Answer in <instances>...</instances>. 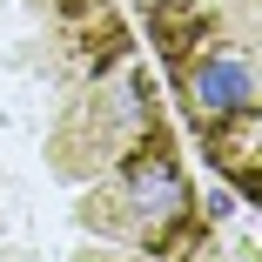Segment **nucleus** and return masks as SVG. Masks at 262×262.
I'll use <instances>...</instances> for the list:
<instances>
[{"instance_id": "nucleus-1", "label": "nucleus", "mask_w": 262, "mask_h": 262, "mask_svg": "<svg viewBox=\"0 0 262 262\" xmlns=\"http://www.w3.org/2000/svg\"><path fill=\"white\" fill-rule=\"evenodd\" d=\"M182 94H188V108L202 121H229V115H242L255 101V74H249V61L235 47H208L202 61L182 68Z\"/></svg>"}, {"instance_id": "nucleus-2", "label": "nucleus", "mask_w": 262, "mask_h": 262, "mask_svg": "<svg viewBox=\"0 0 262 262\" xmlns=\"http://www.w3.org/2000/svg\"><path fill=\"white\" fill-rule=\"evenodd\" d=\"M128 188H135L141 208H155V215H182L188 208V188H182V175L162 162V155H141V162L128 168Z\"/></svg>"}, {"instance_id": "nucleus-3", "label": "nucleus", "mask_w": 262, "mask_h": 262, "mask_svg": "<svg viewBox=\"0 0 262 262\" xmlns=\"http://www.w3.org/2000/svg\"><path fill=\"white\" fill-rule=\"evenodd\" d=\"M202 208H208L215 222H229V215H235V195H229V188H208V202H202Z\"/></svg>"}]
</instances>
